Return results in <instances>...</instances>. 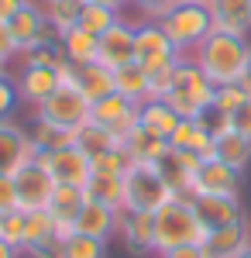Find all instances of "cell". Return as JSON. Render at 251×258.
<instances>
[{
  "label": "cell",
  "instance_id": "1",
  "mask_svg": "<svg viewBox=\"0 0 251 258\" xmlns=\"http://www.w3.org/2000/svg\"><path fill=\"white\" fill-rule=\"evenodd\" d=\"M248 59H251L248 38H237V35H220V31H213L210 38H207L193 52V62L203 69V76H207L213 86L241 83Z\"/></svg>",
  "mask_w": 251,
  "mask_h": 258
},
{
  "label": "cell",
  "instance_id": "2",
  "mask_svg": "<svg viewBox=\"0 0 251 258\" xmlns=\"http://www.w3.org/2000/svg\"><path fill=\"white\" fill-rule=\"evenodd\" d=\"M155 217V255H165L182 244H207L210 231L203 227V220L196 217L190 200H169L165 207H158Z\"/></svg>",
  "mask_w": 251,
  "mask_h": 258
},
{
  "label": "cell",
  "instance_id": "3",
  "mask_svg": "<svg viewBox=\"0 0 251 258\" xmlns=\"http://www.w3.org/2000/svg\"><path fill=\"white\" fill-rule=\"evenodd\" d=\"M213 93H217V86L203 76V69L193 62V55H182V59L175 62L172 86H169V93L162 100H165L182 120H193V117H200L207 107H213Z\"/></svg>",
  "mask_w": 251,
  "mask_h": 258
},
{
  "label": "cell",
  "instance_id": "4",
  "mask_svg": "<svg viewBox=\"0 0 251 258\" xmlns=\"http://www.w3.org/2000/svg\"><path fill=\"white\" fill-rule=\"evenodd\" d=\"M158 24H162V31L169 35V41L179 48V55H193L196 48L213 35L210 11H207L203 4H175Z\"/></svg>",
  "mask_w": 251,
  "mask_h": 258
},
{
  "label": "cell",
  "instance_id": "5",
  "mask_svg": "<svg viewBox=\"0 0 251 258\" xmlns=\"http://www.w3.org/2000/svg\"><path fill=\"white\" fill-rule=\"evenodd\" d=\"M172 197V189L162 182V176L155 172L152 162H131L124 172V207L128 210H145L155 214L158 207H165Z\"/></svg>",
  "mask_w": 251,
  "mask_h": 258
},
{
  "label": "cell",
  "instance_id": "6",
  "mask_svg": "<svg viewBox=\"0 0 251 258\" xmlns=\"http://www.w3.org/2000/svg\"><path fill=\"white\" fill-rule=\"evenodd\" d=\"M179 59H182L179 48L169 41V35L162 31L158 21H138L135 24V62L148 76L162 73V69H172Z\"/></svg>",
  "mask_w": 251,
  "mask_h": 258
},
{
  "label": "cell",
  "instance_id": "7",
  "mask_svg": "<svg viewBox=\"0 0 251 258\" xmlns=\"http://www.w3.org/2000/svg\"><path fill=\"white\" fill-rule=\"evenodd\" d=\"M90 110H93V103L76 90V83H62L45 103L35 107V117L66 127V131H79L83 124H90Z\"/></svg>",
  "mask_w": 251,
  "mask_h": 258
},
{
  "label": "cell",
  "instance_id": "8",
  "mask_svg": "<svg viewBox=\"0 0 251 258\" xmlns=\"http://www.w3.org/2000/svg\"><path fill=\"white\" fill-rule=\"evenodd\" d=\"M152 165H155V172L162 176V182L172 189V197L190 200L196 189V172L203 169V159L196 152H175L172 145H169Z\"/></svg>",
  "mask_w": 251,
  "mask_h": 258
},
{
  "label": "cell",
  "instance_id": "9",
  "mask_svg": "<svg viewBox=\"0 0 251 258\" xmlns=\"http://www.w3.org/2000/svg\"><path fill=\"white\" fill-rule=\"evenodd\" d=\"M14 186H18V207L28 210V214H35V210H48L58 182L48 176V169L35 159V162L21 165L18 172H14Z\"/></svg>",
  "mask_w": 251,
  "mask_h": 258
},
{
  "label": "cell",
  "instance_id": "10",
  "mask_svg": "<svg viewBox=\"0 0 251 258\" xmlns=\"http://www.w3.org/2000/svg\"><path fill=\"white\" fill-rule=\"evenodd\" d=\"M38 162L48 169V176L55 179L58 186H86V179L93 176V162L86 159L76 145H66L58 152H45V155H38Z\"/></svg>",
  "mask_w": 251,
  "mask_h": 258
},
{
  "label": "cell",
  "instance_id": "11",
  "mask_svg": "<svg viewBox=\"0 0 251 258\" xmlns=\"http://www.w3.org/2000/svg\"><path fill=\"white\" fill-rule=\"evenodd\" d=\"M90 120H93V124H100V127H107L117 141H124L131 131H138V127H141V120H138V103L124 100L120 93H110L107 100L93 103Z\"/></svg>",
  "mask_w": 251,
  "mask_h": 258
},
{
  "label": "cell",
  "instance_id": "12",
  "mask_svg": "<svg viewBox=\"0 0 251 258\" xmlns=\"http://www.w3.org/2000/svg\"><path fill=\"white\" fill-rule=\"evenodd\" d=\"M35 159H38V152L28 138V127H21L14 120H0V172L14 176L21 165Z\"/></svg>",
  "mask_w": 251,
  "mask_h": 258
},
{
  "label": "cell",
  "instance_id": "13",
  "mask_svg": "<svg viewBox=\"0 0 251 258\" xmlns=\"http://www.w3.org/2000/svg\"><path fill=\"white\" fill-rule=\"evenodd\" d=\"M196 217L203 220L207 231H217V227H227V224H237L244 220V207H241V197H220V193H196L190 197Z\"/></svg>",
  "mask_w": 251,
  "mask_h": 258
},
{
  "label": "cell",
  "instance_id": "14",
  "mask_svg": "<svg viewBox=\"0 0 251 258\" xmlns=\"http://www.w3.org/2000/svg\"><path fill=\"white\" fill-rule=\"evenodd\" d=\"M135 24L138 21H117L110 31L100 35V55L97 62H103L107 69H124L135 62Z\"/></svg>",
  "mask_w": 251,
  "mask_h": 258
},
{
  "label": "cell",
  "instance_id": "15",
  "mask_svg": "<svg viewBox=\"0 0 251 258\" xmlns=\"http://www.w3.org/2000/svg\"><path fill=\"white\" fill-rule=\"evenodd\" d=\"M117 238L124 241V248L131 255L155 251V217L145 210H120L117 214Z\"/></svg>",
  "mask_w": 251,
  "mask_h": 258
},
{
  "label": "cell",
  "instance_id": "16",
  "mask_svg": "<svg viewBox=\"0 0 251 258\" xmlns=\"http://www.w3.org/2000/svg\"><path fill=\"white\" fill-rule=\"evenodd\" d=\"M58 69H62V66H58ZM58 69H52V66H24L18 73V80H14L18 83V97L24 100V103H31V107L45 103V100L62 86Z\"/></svg>",
  "mask_w": 251,
  "mask_h": 258
},
{
  "label": "cell",
  "instance_id": "17",
  "mask_svg": "<svg viewBox=\"0 0 251 258\" xmlns=\"http://www.w3.org/2000/svg\"><path fill=\"white\" fill-rule=\"evenodd\" d=\"M207 11H210L213 31L248 38V31H251V0H210Z\"/></svg>",
  "mask_w": 251,
  "mask_h": 258
},
{
  "label": "cell",
  "instance_id": "18",
  "mask_svg": "<svg viewBox=\"0 0 251 258\" xmlns=\"http://www.w3.org/2000/svg\"><path fill=\"white\" fill-rule=\"evenodd\" d=\"M7 28H11V35L18 41V48H31V45H38L41 35L48 31V21H45V11H41L38 0H24L18 7V14L7 21Z\"/></svg>",
  "mask_w": 251,
  "mask_h": 258
},
{
  "label": "cell",
  "instance_id": "19",
  "mask_svg": "<svg viewBox=\"0 0 251 258\" xmlns=\"http://www.w3.org/2000/svg\"><path fill=\"white\" fill-rule=\"evenodd\" d=\"M241 176L244 172H237L231 169L227 162H203V169L196 172V193H220V197H241Z\"/></svg>",
  "mask_w": 251,
  "mask_h": 258
},
{
  "label": "cell",
  "instance_id": "20",
  "mask_svg": "<svg viewBox=\"0 0 251 258\" xmlns=\"http://www.w3.org/2000/svg\"><path fill=\"white\" fill-rule=\"evenodd\" d=\"M83 203H86L83 186H55V197L48 203V214H52L62 238L76 234V217H79V210H83Z\"/></svg>",
  "mask_w": 251,
  "mask_h": 258
},
{
  "label": "cell",
  "instance_id": "21",
  "mask_svg": "<svg viewBox=\"0 0 251 258\" xmlns=\"http://www.w3.org/2000/svg\"><path fill=\"white\" fill-rule=\"evenodd\" d=\"M117 214L114 207H103V203H93L86 200L83 210L76 217V234H90V238H100V241H110L117 234Z\"/></svg>",
  "mask_w": 251,
  "mask_h": 258
},
{
  "label": "cell",
  "instance_id": "22",
  "mask_svg": "<svg viewBox=\"0 0 251 258\" xmlns=\"http://www.w3.org/2000/svg\"><path fill=\"white\" fill-rule=\"evenodd\" d=\"M210 258H237L244 248H251V227L248 220H237V224H227V227H217L210 231V238L203 244Z\"/></svg>",
  "mask_w": 251,
  "mask_h": 258
},
{
  "label": "cell",
  "instance_id": "23",
  "mask_svg": "<svg viewBox=\"0 0 251 258\" xmlns=\"http://www.w3.org/2000/svg\"><path fill=\"white\" fill-rule=\"evenodd\" d=\"M76 90L83 97L90 100V103H100V100H107L114 90V69H107L103 62H86V66H76Z\"/></svg>",
  "mask_w": 251,
  "mask_h": 258
},
{
  "label": "cell",
  "instance_id": "24",
  "mask_svg": "<svg viewBox=\"0 0 251 258\" xmlns=\"http://www.w3.org/2000/svg\"><path fill=\"white\" fill-rule=\"evenodd\" d=\"M138 120H141V127H145V131H152L155 138L169 141L182 117L175 114V110L169 107V103H165V100H145V103L138 107Z\"/></svg>",
  "mask_w": 251,
  "mask_h": 258
},
{
  "label": "cell",
  "instance_id": "25",
  "mask_svg": "<svg viewBox=\"0 0 251 258\" xmlns=\"http://www.w3.org/2000/svg\"><path fill=\"white\" fill-rule=\"evenodd\" d=\"M83 193H86V200H93V203L124 210V176H117V172H100V169H93V176L86 179Z\"/></svg>",
  "mask_w": 251,
  "mask_h": 258
},
{
  "label": "cell",
  "instance_id": "26",
  "mask_svg": "<svg viewBox=\"0 0 251 258\" xmlns=\"http://www.w3.org/2000/svg\"><path fill=\"white\" fill-rule=\"evenodd\" d=\"M62 38V52H66V62H73V66H86V62H97L100 55V38L93 31H86V28H69L66 35H58Z\"/></svg>",
  "mask_w": 251,
  "mask_h": 258
},
{
  "label": "cell",
  "instance_id": "27",
  "mask_svg": "<svg viewBox=\"0 0 251 258\" xmlns=\"http://www.w3.org/2000/svg\"><path fill=\"white\" fill-rule=\"evenodd\" d=\"M114 90L120 93L124 100H131V103H145V100H152V80H148V73L131 62V66H124V69H114Z\"/></svg>",
  "mask_w": 251,
  "mask_h": 258
},
{
  "label": "cell",
  "instance_id": "28",
  "mask_svg": "<svg viewBox=\"0 0 251 258\" xmlns=\"http://www.w3.org/2000/svg\"><path fill=\"white\" fill-rule=\"evenodd\" d=\"M76 148L86 155L90 162H97V159H103L107 152H114V148H120V141L107 131V127H100V124H83L76 131Z\"/></svg>",
  "mask_w": 251,
  "mask_h": 258
},
{
  "label": "cell",
  "instance_id": "29",
  "mask_svg": "<svg viewBox=\"0 0 251 258\" xmlns=\"http://www.w3.org/2000/svg\"><path fill=\"white\" fill-rule=\"evenodd\" d=\"M28 138L35 145V152L45 155V152H58V148H66V145H76V131H66V127H55V124H48V120H38L28 127Z\"/></svg>",
  "mask_w": 251,
  "mask_h": 258
},
{
  "label": "cell",
  "instance_id": "30",
  "mask_svg": "<svg viewBox=\"0 0 251 258\" xmlns=\"http://www.w3.org/2000/svg\"><path fill=\"white\" fill-rule=\"evenodd\" d=\"M169 145H172L175 152H196V155L203 159V152L213 145V138L207 135V127L193 117V120H179V127L172 131Z\"/></svg>",
  "mask_w": 251,
  "mask_h": 258
},
{
  "label": "cell",
  "instance_id": "31",
  "mask_svg": "<svg viewBox=\"0 0 251 258\" xmlns=\"http://www.w3.org/2000/svg\"><path fill=\"white\" fill-rule=\"evenodd\" d=\"M120 148L128 152V159L131 162H155L165 148H169V141L155 138L152 131H145V127H138V131H131L128 138L120 141Z\"/></svg>",
  "mask_w": 251,
  "mask_h": 258
},
{
  "label": "cell",
  "instance_id": "32",
  "mask_svg": "<svg viewBox=\"0 0 251 258\" xmlns=\"http://www.w3.org/2000/svg\"><path fill=\"white\" fill-rule=\"evenodd\" d=\"M217 141V162H227L231 169L237 172H244L251 162V141L244 135H237V131H227L224 138H213Z\"/></svg>",
  "mask_w": 251,
  "mask_h": 258
},
{
  "label": "cell",
  "instance_id": "33",
  "mask_svg": "<svg viewBox=\"0 0 251 258\" xmlns=\"http://www.w3.org/2000/svg\"><path fill=\"white\" fill-rule=\"evenodd\" d=\"M41 11H45V21L52 24V31L55 35H66L69 28L79 24L83 0H48V4H41Z\"/></svg>",
  "mask_w": 251,
  "mask_h": 258
},
{
  "label": "cell",
  "instance_id": "34",
  "mask_svg": "<svg viewBox=\"0 0 251 258\" xmlns=\"http://www.w3.org/2000/svg\"><path fill=\"white\" fill-rule=\"evenodd\" d=\"M52 238H62L55 227V220H52V214L48 210H35V214H28V231H24V255L31 251V248H38V244H45V241Z\"/></svg>",
  "mask_w": 251,
  "mask_h": 258
},
{
  "label": "cell",
  "instance_id": "35",
  "mask_svg": "<svg viewBox=\"0 0 251 258\" xmlns=\"http://www.w3.org/2000/svg\"><path fill=\"white\" fill-rule=\"evenodd\" d=\"M124 18L120 11L114 7H103V4H83V14H79V28H86V31H93V35H103V31H110L117 21Z\"/></svg>",
  "mask_w": 251,
  "mask_h": 258
},
{
  "label": "cell",
  "instance_id": "36",
  "mask_svg": "<svg viewBox=\"0 0 251 258\" xmlns=\"http://www.w3.org/2000/svg\"><path fill=\"white\" fill-rule=\"evenodd\" d=\"M62 258H107V241L90 234H69L62 241Z\"/></svg>",
  "mask_w": 251,
  "mask_h": 258
},
{
  "label": "cell",
  "instance_id": "37",
  "mask_svg": "<svg viewBox=\"0 0 251 258\" xmlns=\"http://www.w3.org/2000/svg\"><path fill=\"white\" fill-rule=\"evenodd\" d=\"M21 62H24V66H52V69H58V66L66 62L62 38H58V41H41V45L24 48V52H21Z\"/></svg>",
  "mask_w": 251,
  "mask_h": 258
},
{
  "label": "cell",
  "instance_id": "38",
  "mask_svg": "<svg viewBox=\"0 0 251 258\" xmlns=\"http://www.w3.org/2000/svg\"><path fill=\"white\" fill-rule=\"evenodd\" d=\"M248 100H251V93H248V86H244V83H227V86H217V93H213V107L234 117Z\"/></svg>",
  "mask_w": 251,
  "mask_h": 258
},
{
  "label": "cell",
  "instance_id": "39",
  "mask_svg": "<svg viewBox=\"0 0 251 258\" xmlns=\"http://www.w3.org/2000/svg\"><path fill=\"white\" fill-rule=\"evenodd\" d=\"M24 231H28V210H11V214H4L0 238L7 241V244H14L18 251H24Z\"/></svg>",
  "mask_w": 251,
  "mask_h": 258
},
{
  "label": "cell",
  "instance_id": "40",
  "mask_svg": "<svg viewBox=\"0 0 251 258\" xmlns=\"http://www.w3.org/2000/svg\"><path fill=\"white\" fill-rule=\"evenodd\" d=\"M196 120L207 127L210 138H224L227 131H234V117H231V114H224V110H217V107H207Z\"/></svg>",
  "mask_w": 251,
  "mask_h": 258
},
{
  "label": "cell",
  "instance_id": "41",
  "mask_svg": "<svg viewBox=\"0 0 251 258\" xmlns=\"http://www.w3.org/2000/svg\"><path fill=\"white\" fill-rule=\"evenodd\" d=\"M175 4L179 0H131V7L141 14V21H162Z\"/></svg>",
  "mask_w": 251,
  "mask_h": 258
},
{
  "label": "cell",
  "instance_id": "42",
  "mask_svg": "<svg viewBox=\"0 0 251 258\" xmlns=\"http://www.w3.org/2000/svg\"><path fill=\"white\" fill-rule=\"evenodd\" d=\"M18 103H21L18 83L11 80V76H0V120H11V114H14Z\"/></svg>",
  "mask_w": 251,
  "mask_h": 258
},
{
  "label": "cell",
  "instance_id": "43",
  "mask_svg": "<svg viewBox=\"0 0 251 258\" xmlns=\"http://www.w3.org/2000/svg\"><path fill=\"white\" fill-rule=\"evenodd\" d=\"M11 210H21L18 207V186H14V176L0 172V214H11Z\"/></svg>",
  "mask_w": 251,
  "mask_h": 258
},
{
  "label": "cell",
  "instance_id": "44",
  "mask_svg": "<svg viewBox=\"0 0 251 258\" xmlns=\"http://www.w3.org/2000/svg\"><path fill=\"white\" fill-rule=\"evenodd\" d=\"M14 55H21L18 41H14V35H11V28L7 24H0V59H14Z\"/></svg>",
  "mask_w": 251,
  "mask_h": 258
},
{
  "label": "cell",
  "instance_id": "45",
  "mask_svg": "<svg viewBox=\"0 0 251 258\" xmlns=\"http://www.w3.org/2000/svg\"><path fill=\"white\" fill-rule=\"evenodd\" d=\"M158 258H210V251L203 244H182V248H172V251H165Z\"/></svg>",
  "mask_w": 251,
  "mask_h": 258
},
{
  "label": "cell",
  "instance_id": "46",
  "mask_svg": "<svg viewBox=\"0 0 251 258\" xmlns=\"http://www.w3.org/2000/svg\"><path fill=\"white\" fill-rule=\"evenodd\" d=\"M234 131H237V135H244V138L251 141V100L237 110V114H234Z\"/></svg>",
  "mask_w": 251,
  "mask_h": 258
},
{
  "label": "cell",
  "instance_id": "47",
  "mask_svg": "<svg viewBox=\"0 0 251 258\" xmlns=\"http://www.w3.org/2000/svg\"><path fill=\"white\" fill-rule=\"evenodd\" d=\"M21 4H24V0H0V24H7V21L14 18Z\"/></svg>",
  "mask_w": 251,
  "mask_h": 258
},
{
  "label": "cell",
  "instance_id": "48",
  "mask_svg": "<svg viewBox=\"0 0 251 258\" xmlns=\"http://www.w3.org/2000/svg\"><path fill=\"white\" fill-rule=\"evenodd\" d=\"M83 4H103V7H114L124 14V7H131V0H83Z\"/></svg>",
  "mask_w": 251,
  "mask_h": 258
},
{
  "label": "cell",
  "instance_id": "49",
  "mask_svg": "<svg viewBox=\"0 0 251 258\" xmlns=\"http://www.w3.org/2000/svg\"><path fill=\"white\" fill-rule=\"evenodd\" d=\"M21 255H24V251H18L14 244H7V241L0 238V258H21Z\"/></svg>",
  "mask_w": 251,
  "mask_h": 258
},
{
  "label": "cell",
  "instance_id": "50",
  "mask_svg": "<svg viewBox=\"0 0 251 258\" xmlns=\"http://www.w3.org/2000/svg\"><path fill=\"white\" fill-rule=\"evenodd\" d=\"M241 83L248 86V93H251V59H248V66H244V76H241Z\"/></svg>",
  "mask_w": 251,
  "mask_h": 258
},
{
  "label": "cell",
  "instance_id": "51",
  "mask_svg": "<svg viewBox=\"0 0 251 258\" xmlns=\"http://www.w3.org/2000/svg\"><path fill=\"white\" fill-rule=\"evenodd\" d=\"M179 4H203V7H207L210 0H179Z\"/></svg>",
  "mask_w": 251,
  "mask_h": 258
},
{
  "label": "cell",
  "instance_id": "52",
  "mask_svg": "<svg viewBox=\"0 0 251 258\" xmlns=\"http://www.w3.org/2000/svg\"><path fill=\"white\" fill-rule=\"evenodd\" d=\"M0 76H7V59H0Z\"/></svg>",
  "mask_w": 251,
  "mask_h": 258
},
{
  "label": "cell",
  "instance_id": "53",
  "mask_svg": "<svg viewBox=\"0 0 251 258\" xmlns=\"http://www.w3.org/2000/svg\"><path fill=\"white\" fill-rule=\"evenodd\" d=\"M237 258H251V248H244V251H241V255H237Z\"/></svg>",
  "mask_w": 251,
  "mask_h": 258
},
{
  "label": "cell",
  "instance_id": "54",
  "mask_svg": "<svg viewBox=\"0 0 251 258\" xmlns=\"http://www.w3.org/2000/svg\"><path fill=\"white\" fill-rule=\"evenodd\" d=\"M0 224H4V214H0Z\"/></svg>",
  "mask_w": 251,
  "mask_h": 258
},
{
  "label": "cell",
  "instance_id": "55",
  "mask_svg": "<svg viewBox=\"0 0 251 258\" xmlns=\"http://www.w3.org/2000/svg\"><path fill=\"white\" fill-rule=\"evenodd\" d=\"M38 4H48V0H38Z\"/></svg>",
  "mask_w": 251,
  "mask_h": 258
}]
</instances>
